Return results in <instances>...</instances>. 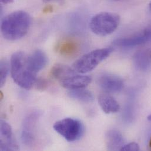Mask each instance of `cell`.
Returning <instances> with one entry per match:
<instances>
[{"instance_id":"ba28073f","label":"cell","mask_w":151,"mask_h":151,"mask_svg":"<svg viewBox=\"0 0 151 151\" xmlns=\"http://www.w3.org/2000/svg\"><path fill=\"white\" fill-rule=\"evenodd\" d=\"M1 141L0 150L4 151H18V145L15 140L12 128L6 121H1Z\"/></svg>"},{"instance_id":"277c9868","label":"cell","mask_w":151,"mask_h":151,"mask_svg":"<svg viewBox=\"0 0 151 151\" xmlns=\"http://www.w3.org/2000/svg\"><path fill=\"white\" fill-rule=\"evenodd\" d=\"M113 52L112 48L93 50L82 55L74 63L73 68L77 73L86 74L94 70L101 62L109 57Z\"/></svg>"},{"instance_id":"9c48e42d","label":"cell","mask_w":151,"mask_h":151,"mask_svg":"<svg viewBox=\"0 0 151 151\" xmlns=\"http://www.w3.org/2000/svg\"><path fill=\"white\" fill-rule=\"evenodd\" d=\"M99 86L105 92L108 93H116L120 92L124 86L122 79L118 76L105 74L98 79Z\"/></svg>"},{"instance_id":"cb8c5ba5","label":"cell","mask_w":151,"mask_h":151,"mask_svg":"<svg viewBox=\"0 0 151 151\" xmlns=\"http://www.w3.org/2000/svg\"><path fill=\"white\" fill-rule=\"evenodd\" d=\"M149 8H150V11H151V2L150 3V5H149Z\"/></svg>"},{"instance_id":"4fadbf2b","label":"cell","mask_w":151,"mask_h":151,"mask_svg":"<svg viewBox=\"0 0 151 151\" xmlns=\"http://www.w3.org/2000/svg\"><path fill=\"white\" fill-rule=\"evenodd\" d=\"M105 143L109 151L121 150L124 145V138L119 131L111 129L105 134Z\"/></svg>"},{"instance_id":"30bf717a","label":"cell","mask_w":151,"mask_h":151,"mask_svg":"<svg viewBox=\"0 0 151 151\" xmlns=\"http://www.w3.org/2000/svg\"><path fill=\"white\" fill-rule=\"evenodd\" d=\"M48 63V58L44 51L37 50L27 57V65L31 72L37 75L45 67Z\"/></svg>"},{"instance_id":"44dd1931","label":"cell","mask_w":151,"mask_h":151,"mask_svg":"<svg viewBox=\"0 0 151 151\" xmlns=\"http://www.w3.org/2000/svg\"><path fill=\"white\" fill-rule=\"evenodd\" d=\"M14 0H1V2L4 4H9L14 2Z\"/></svg>"},{"instance_id":"ac0fdd59","label":"cell","mask_w":151,"mask_h":151,"mask_svg":"<svg viewBox=\"0 0 151 151\" xmlns=\"http://www.w3.org/2000/svg\"><path fill=\"white\" fill-rule=\"evenodd\" d=\"M9 71V65L5 60H2L0 63V86L2 87L6 79Z\"/></svg>"},{"instance_id":"7c38bea8","label":"cell","mask_w":151,"mask_h":151,"mask_svg":"<svg viewBox=\"0 0 151 151\" xmlns=\"http://www.w3.org/2000/svg\"><path fill=\"white\" fill-rule=\"evenodd\" d=\"M134 66L139 71L146 72L151 68V50L137 52L133 57Z\"/></svg>"},{"instance_id":"d6986e66","label":"cell","mask_w":151,"mask_h":151,"mask_svg":"<svg viewBox=\"0 0 151 151\" xmlns=\"http://www.w3.org/2000/svg\"><path fill=\"white\" fill-rule=\"evenodd\" d=\"M35 85L38 90L44 91L48 88L49 85V82L47 79L43 78H37Z\"/></svg>"},{"instance_id":"6da1fadb","label":"cell","mask_w":151,"mask_h":151,"mask_svg":"<svg viewBox=\"0 0 151 151\" xmlns=\"http://www.w3.org/2000/svg\"><path fill=\"white\" fill-rule=\"evenodd\" d=\"M31 25L29 14L22 10L14 11L1 21V31L4 38L8 41L22 38L28 32Z\"/></svg>"},{"instance_id":"8992f818","label":"cell","mask_w":151,"mask_h":151,"mask_svg":"<svg viewBox=\"0 0 151 151\" xmlns=\"http://www.w3.org/2000/svg\"><path fill=\"white\" fill-rule=\"evenodd\" d=\"M40 113L34 112L28 115L24 119L22 132L21 139L23 143L27 146H32L35 140V129Z\"/></svg>"},{"instance_id":"603a6c76","label":"cell","mask_w":151,"mask_h":151,"mask_svg":"<svg viewBox=\"0 0 151 151\" xmlns=\"http://www.w3.org/2000/svg\"><path fill=\"white\" fill-rule=\"evenodd\" d=\"M44 2H49V1H52V0H42Z\"/></svg>"},{"instance_id":"d4e9b609","label":"cell","mask_w":151,"mask_h":151,"mask_svg":"<svg viewBox=\"0 0 151 151\" xmlns=\"http://www.w3.org/2000/svg\"><path fill=\"white\" fill-rule=\"evenodd\" d=\"M112 1H123V0H112Z\"/></svg>"},{"instance_id":"9a60e30c","label":"cell","mask_w":151,"mask_h":151,"mask_svg":"<svg viewBox=\"0 0 151 151\" xmlns=\"http://www.w3.org/2000/svg\"><path fill=\"white\" fill-rule=\"evenodd\" d=\"M77 73L73 68L63 64H56L51 68V74L60 82Z\"/></svg>"},{"instance_id":"2e32d148","label":"cell","mask_w":151,"mask_h":151,"mask_svg":"<svg viewBox=\"0 0 151 151\" xmlns=\"http://www.w3.org/2000/svg\"><path fill=\"white\" fill-rule=\"evenodd\" d=\"M68 95L71 98L83 103H91L93 100V94L85 88L70 90Z\"/></svg>"},{"instance_id":"7a4b0ae2","label":"cell","mask_w":151,"mask_h":151,"mask_svg":"<svg viewBox=\"0 0 151 151\" xmlns=\"http://www.w3.org/2000/svg\"><path fill=\"white\" fill-rule=\"evenodd\" d=\"M27 57L23 51L14 52L11 58L10 71L15 83L22 88L30 89L35 85L37 78L28 67Z\"/></svg>"},{"instance_id":"5b68a950","label":"cell","mask_w":151,"mask_h":151,"mask_svg":"<svg viewBox=\"0 0 151 151\" xmlns=\"http://www.w3.org/2000/svg\"><path fill=\"white\" fill-rule=\"evenodd\" d=\"M53 128L68 142L79 140L84 132L82 123L73 118H66L57 121L54 124Z\"/></svg>"},{"instance_id":"7402d4cb","label":"cell","mask_w":151,"mask_h":151,"mask_svg":"<svg viewBox=\"0 0 151 151\" xmlns=\"http://www.w3.org/2000/svg\"><path fill=\"white\" fill-rule=\"evenodd\" d=\"M147 119H148V121H151V114L149 115L148 116Z\"/></svg>"},{"instance_id":"5bb4252c","label":"cell","mask_w":151,"mask_h":151,"mask_svg":"<svg viewBox=\"0 0 151 151\" xmlns=\"http://www.w3.org/2000/svg\"><path fill=\"white\" fill-rule=\"evenodd\" d=\"M98 103L102 110L106 114H115L119 111L120 105L112 96L103 93L98 96Z\"/></svg>"},{"instance_id":"ffe728a7","label":"cell","mask_w":151,"mask_h":151,"mask_svg":"<svg viewBox=\"0 0 151 151\" xmlns=\"http://www.w3.org/2000/svg\"><path fill=\"white\" fill-rule=\"evenodd\" d=\"M139 150V146L136 142H131L124 145L120 151H138Z\"/></svg>"},{"instance_id":"8fae6325","label":"cell","mask_w":151,"mask_h":151,"mask_svg":"<svg viewBox=\"0 0 151 151\" xmlns=\"http://www.w3.org/2000/svg\"><path fill=\"white\" fill-rule=\"evenodd\" d=\"M91 78L88 76L76 74L61 81V84L65 89L74 90L85 88L89 83H91Z\"/></svg>"},{"instance_id":"e0dca14e","label":"cell","mask_w":151,"mask_h":151,"mask_svg":"<svg viewBox=\"0 0 151 151\" xmlns=\"http://www.w3.org/2000/svg\"><path fill=\"white\" fill-rule=\"evenodd\" d=\"M77 49L76 42L70 40H67L63 42L60 47V52L65 55H70L75 53Z\"/></svg>"},{"instance_id":"52a82bcc","label":"cell","mask_w":151,"mask_h":151,"mask_svg":"<svg viewBox=\"0 0 151 151\" xmlns=\"http://www.w3.org/2000/svg\"><path fill=\"white\" fill-rule=\"evenodd\" d=\"M151 41V26L147 28L142 32L128 37L115 40L114 45L121 48H131L144 44Z\"/></svg>"},{"instance_id":"3957f363","label":"cell","mask_w":151,"mask_h":151,"mask_svg":"<svg viewBox=\"0 0 151 151\" xmlns=\"http://www.w3.org/2000/svg\"><path fill=\"white\" fill-rule=\"evenodd\" d=\"M120 23V17L115 13L102 12L94 15L90 21L89 27L92 32L100 37L113 33Z\"/></svg>"}]
</instances>
